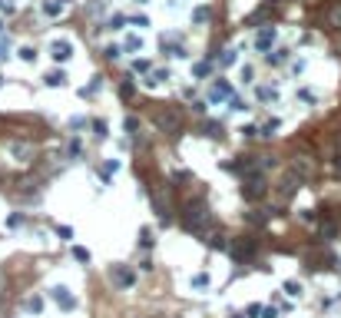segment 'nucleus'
I'll use <instances>...</instances> for the list:
<instances>
[{"instance_id": "nucleus-1", "label": "nucleus", "mask_w": 341, "mask_h": 318, "mask_svg": "<svg viewBox=\"0 0 341 318\" xmlns=\"http://www.w3.org/2000/svg\"><path fill=\"white\" fill-rule=\"evenodd\" d=\"M182 225L189 232H206L209 225H212V212H209L206 199H189L182 206Z\"/></svg>"}, {"instance_id": "nucleus-2", "label": "nucleus", "mask_w": 341, "mask_h": 318, "mask_svg": "<svg viewBox=\"0 0 341 318\" xmlns=\"http://www.w3.org/2000/svg\"><path fill=\"white\" fill-rule=\"evenodd\" d=\"M265 192H268V183L259 176V172H252L245 179V186H242V196H245L248 202H255V199H265Z\"/></svg>"}, {"instance_id": "nucleus-3", "label": "nucleus", "mask_w": 341, "mask_h": 318, "mask_svg": "<svg viewBox=\"0 0 341 318\" xmlns=\"http://www.w3.org/2000/svg\"><path fill=\"white\" fill-rule=\"evenodd\" d=\"M252 252H255V239H248V235H242V239H235V242L228 245V255H232L235 262L252 259Z\"/></svg>"}, {"instance_id": "nucleus-4", "label": "nucleus", "mask_w": 341, "mask_h": 318, "mask_svg": "<svg viewBox=\"0 0 341 318\" xmlns=\"http://www.w3.org/2000/svg\"><path fill=\"white\" fill-rule=\"evenodd\" d=\"M156 126L162 133H169V136H179L182 133V123H179V116L176 113H169V110H162V113H156V119H152Z\"/></svg>"}, {"instance_id": "nucleus-5", "label": "nucleus", "mask_w": 341, "mask_h": 318, "mask_svg": "<svg viewBox=\"0 0 341 318\" xmlns=\"http://www.w3.org/2000/svg\"><path fill=\"white\" fill-rule=\"evenodd\" d=\"M226 169H235L242 176H252V172H259V159L255 156H239L235 163H226Z\"/></svg>"}, {"instance_id": "nucleus-6", "label": "nucleus", "mask_w": 341, "mask_h": 318, "mask_svg": "<svg viewBox=\"0 0 341 318\" xmlns=\"http://www.w3.org/2000/svg\"><path fill=\"white\" fill-rule=\"evenodd\" d=\"M50 56H53L57 63H66V60L73 56V43H70V40H53V43H50Z\"/></svg>"}, {"instance_id": "nucleus-7", "label": "nucleus", "mask_w": 341, "mask_h": 318, "mask_svg": "<svg viewBox=\"0 0 341 318\" xmlns=\"http://www.w3.org/2000/svg\"><path fill=\"white\" fill-rule=\"evenodd\" d=\"M272 43H275V27H262V30L255 33V50H259V53H268Z\"/></svg>"}, {"instance_id": "nucleus-8", "label": "nucleus", "mask_w": 341, "mask_h": 318, "mask_svg": "<svg viewBox=\"0 0 341 318\" xmlns=\"http://www.w3.org/2000/svg\"><path fill=\"white\" fill-rule=\"evenodd\" d=\"M50 295H53V301H57L63 312H73V305H76V299L70 295V288H63V285H57V288H50Z\"/></svg>"}, {"instance_id": "nucleus-9", "label": "nucleus", "mask_w": 341, "mask_h": 318, "mask_svg": "<svg viewBox=\"0 0 341 318\" xmlns=\"http://www.w3.org/2000/svg\"><path fill=\"white\" fill-rule=\"evenodd\" d=\"M292 172H295V176H302V179H308V176H311V169H315V163H311V159H305V156H298V159H295V163H292Z\"/></svg>"}, {"instance_id": "nucleus-10", "label": "nucleus", "mask_w": 341, "mask_h": 318, "mask_svg": "<svg viewBox=\"0 0 341 318\" xmlns=\"http://www.w3.org/2000/svg\"><path fill=\"white\" fill-rule=\"evenodd\" d=\"M298 183H302V176H295V172L288 169V172L282 176V192H285V196H295V189H298Z\"/></svg>"}, {"instance_id": "nucleus-11", "label": "nucleus", "mask_w": 341, "mask_h": 318, "mask_svg": "<svg viewBox=\"0 0 341 318\" xmlns=\"http://www.w3.org/2000/svg\"><path fill=\"white\" fill-rule=\"evenodd\" d=\"M113 279H116V285H119V288H130V285L136 282V275L130 272V268H113Z\"/></svg>"}, {"instance_id": "nucleus-12", "label": "nucleus", "mask_w": 341, "mask_h": 318, "mask_svg": "<svg viewBox=\"0 0 341 318\" xmlns=\"http://www.w3.org/2000/svg\"><path fill=\"white\" fill-rule=\"evenodd\" d=\"M228 96H232V86H228V83H215V86L209 90V100H212V103H219V100H228Z\"/></svg>"}, {"instance_id": "nucleus-13", "label": "nucleus", "mask_w": 341, "mask_h": 318, "mask_svg": "<svg viewBox=\"0 0 341 318\" xmlns=\"http://www.w3.org/2000/svg\"><path fill=\"white\" fill-rule=\"evenodd\" d=\"M63 7H66V0H43V14L47 17H60Z\"/></svg>"}, {"instance_id": "nucleus-14", "label": "nucleus", "mask_w": 341, "mask_h": 318, "mask_svg": "<svg viewBox=\"0 0 341 318\" xmlns=\"http://www.w3.org/2000/svg\"><path fill=\"white\" fill-rule=\"evenodd\" d=\"M335 232H338V222H325L322 229H318V235H322L325 242H328V239H335Z\"/></svg>"}, {"instance_id": "nucleus-15", "label": "nucleus", "mask_w": 341, "mask_h": 318, "mask_svg": "<svg viewBox=\"0 0 341 318\" xmlns=\"http://www.w3.org/2000/svg\"><path fill=\"white\" fill-rule=\"evenodd\" d=\"M209 17H212V10H209V7H195V10H192V20H195V23H206Z\"/></svg>"}, {"instance_id": "nucleus-16", "label": "nucleus", "mask_w": 341, "mask_h": 318, "mask_svg": "<svg viewBox=\"0 0 341 318\" xmlns=\"http://www.w3.org/2000/svg\"><path fill=\"white\" fill-rule=\"evenodd\" d=\"M209 245H212V249H228V245H226V235H222V232H212V235H209Z\"/></svg>"}, {"instance_id": "nucleus-17", "label": "nucleus", "mask_w": 341, "mask_h": 318, "mask_svg": "<svg viewBox=\"0 0 341 318\" xmlns=\"http://www.w3.org/2000/svg\"><path fill=\"white\" fill-rule=\"evenodd\" d=\"M43 80H47V86H60V83H63L66 76L60 73V70H53V73H47V76H43Z\"/></svg>"}, {"instance_id": "nucleus-18", "label": "nucleus", "mask_w": 341, "mask_h": 318, "mask_svg": "<svg viewBox=\"0 0 341 318\" xmlns=\"http://www.w3.org/2000/svg\"><path fill=\"white\" fill-rule=\"evenodd\" d=\"M192 288H209V275H206V272L192 275Z\"/></svg>"}, {"instance_id": "nucleus-19", "label": "nucleus", "mask_w": 341, "mask_h": 318, "mask_svg": "<svg viewBox=\"0 0 341 318\" xmlns=\"http://www.w3.org/2000/svg\"><path fill=\"white\" fill-rule=\"evenodd\" d=\"M209 70H212V63H209V60H202V63H195V67H192V73H195V76H206Z\"/></svg>"}, {"instance_id": "nucleus-20", "label": "nucleus", "mask_w": 341, "mask_h": 318, "mask_svg": "<svg viewBox=\"0 0 341 318\" xmlns=\"http://www.w3.org/2000/svg\"><path fill=\"white\" fill-rule=\"evenodd\" d=\"M328 20H331V27H341V3H338V7H331Z\"/></svg>"}, {"instance_id": "nucleus-21", "label": "nucleus", "mask_w": 341, "mask_h": 318, "mask_svg": "<svg viewBox=\"0 0 341 318\" xmlns=\"http://www.w3.org/2000/svg\"><path fill=\"white\" fill-rule=\"evenodd\" d=\"M123 126H126V130L136 136V130H139V119H136V116H126V119H123Z\"/></svg>"}, {"instance_id": "nucleus-22", "label": "nucleus", "mask_w": 341, "mask_h": 318, "mask_svg": "<svg viewBox=\"0 0 341 318\" xmlns=\"http://www.w3.org/2000/svg\"><path fill=\"white\" fill-rule=\"evenodd\" d=\"M20 56H23L27 63H33V60H37V50H33V47H23V50H20Z\"/></svg>"}, {"instance_id": "nucleus-23", "label": "nucleus", "mask_w": 341, "mask_h": 318, "mask_svg": "<svg viewBox=\"0 0 341 318\" xmlns=\"http://www.w3.org/2000/svg\"><path fill=\"white\" fill-rule=\"evenodd\" d=\"M285 292H288V295H302V285H298V282H285Z\"/></svg>"}, {"instance_id": "nucleus-24", "label": "nucleus", "mask_w": 341, "mask_h": 318, "mask_svg": "<svg viewBox=\"0 0 341 318\" xmlns=\"http://www.w3.org/2000/svg\"><path fill=\"white\" fill-rule=\"evenodd\" d=\"M73 255H76V259H80V262H90V252H86L83 245H76V249H73Z\"/></svg>"}, {"instance_id": "nucleus-25", "label": "nucleus", "mask_w": 341, "mask_h": 318, "mask_svg": "<svg viewBox=\"0 0 341 318\" xmlns=\"http://www.w3.org/2000/svg\"><path fill=\"white\" fill-rule=\"evenodd\" d=\"M235 60H239V53H235V50H226V53H222V63H226V67H232Z\"/></svg>"}, {"instance_id": "nucleus-26", "label": "nucleus", "mask_w": 341, "mask_h": 318, "mask_svg": "<svg viewBox=\"0 0 341 318\" xmlns=\"http://www.w3.org/2000/svg\"><path fill=\"white\" fill-rule=\"evenodd\" d=\"M133 83H130V80H123V86H119V96H133Z\"/></svg>"}, {"instance_id": "nucleus-27", "label": "nucleus", "mask_w": 341, "mask_h": 318, "mask_svg": "<svg viewBox=\"0 0 341 318\" xmlns=\"http://www.w3.org/2000/svg\"><path fill=\"white\" fill-rule=\"evenodd\" d=\"M93 130H96V136H99V139H106V123H103V119H96Z\"/></svg>"}, {"instance_id": "nucleus-28", "label": "nucleus", "mask_w": 341, "mask_h": 318, "mask_svg": "<svg viewBox=\"0 0 341 318\" xmlns=\"http://www.w3.org/2000/svg\"><path fill=\"white\" fill-rule=\"evenodd\" d=\"M143 47V40L139 37H126V50H139Z\"/></svg>"}, {"instance_id": "nucleus-29", "label": "nucleus", "mask_w": 341, "mask_h": 318, "mask_svg": "<svg viewBox=\"0 0 341 318\" xmlns=\"http://www.w3.org/2000/svg\"><path fill=\"white\" fill-rule=\"evenodd\" d=\"M133 70H136V73H146V70H149V60H136Z\"/></svg>"}, {"instance_id": "nucleus-30", "label": "nucleus", "mask_w": 341, "mask_h": 318, "mask_svg": "<svg viewBox=\"0 0 341 318\" xmlns=\"http://www.w3.org/2000/svg\"><path fill=\"white\" fill-rule=\"evenodd\" d=\"M139 242H143V249H149V245H152V239H149V229H143V232H139Z\"/></svg>"}, {"instance_id": "nucleus-31", "label": "nucleus", "mask_w": 341, "mask_h": 318, "mask_svg": "<svg viewBox=\"0 0 341 318\" xmlns=\"http://www.w3.org/2000/svg\"><path fill=\"white\" fill-rule=\"evenodd\" d=\"M20 222H23V216H20V212H14V216H10V219H7V225H10V229H17Z\"/></svg>"}, {"instance_id": "nucleus-32", "label": "nucleus", "mask_w": 341, "mask_h": 318, "mask_svg": "<svg viewBox=\"0 0 341 318\" xmlns=\"http://www.w3.org/2000/svg\"><path fill=\"white\" fill-rule=\"evenodd\" d=\"M57 232H60V239H73V229H70V225H60Z\"/></svg>"}, {"instance_id": "nucleus-33", "label": "nucleus", "mask_w": 341, "mask_h": 318, "mask_svg": "<svg viewBox=\"0 0 341 318\" xmlns=\"http://www.w3.org/2000/svg\"><path fill=\"white\" fill-rule=\"evenodd\" d=\"M259 100H275V90H268V86H262V90H259Z\"/></svg>"}, {"instance_id": "nucleus-34", "label": "nucleus", "mask_w": 341, "mask_h": 318, "mask_svg": "<svg viewBox=\"0 0 341 318\" xmlns=\"http://www.w3.org/2000/svg\"><path fill=\"white\" fill-rule=\"evenodd\" d=\"M259 315H262V318H278V312H275V308H272V305H265V308H262V312H259Z\"/></svg>"}, {"instance_id": "nucleus-35", "label": "nucleus", "mask_w": 341, "mask_h": 318, "mask_svg": "<svg viewBox=\"0 0 341 318\" xmlns=\"http://www.w3.org/2000/svg\"><path fill=\"white\" fill-rule=\"evenodd\" d=\"M27 308H30V312H40V308H43V301H40V299H30V301H27Z\"/></svg>"}, {"instance_id": "nucleus-36", "label": "nucleus", "mask_w": 341, "mask_h": 318, "mask_svg": "<svg viewBox=\"0 0 341 318\" xmlns=\"http://www.w3.org/2000/svg\"><path fill=\"white\" fill-rule=\"evenodd\" d=\"M335 172H338V179H341V156H335Z\"/></svg>"}, {"instance_id": "nucleus-37", "label": "nucleus", "mask_w": 341, "mask_h": 318, "mask_svg": "<svg viewBox=\"0 0 341 318\" xmlns=\"http://www.w3.org/2000/svg\"><path fill=\"white\" fill-rule=\"evenodd\" d=\"M228 318H245V315H228Z\"/></svg>"}]
</instances>
